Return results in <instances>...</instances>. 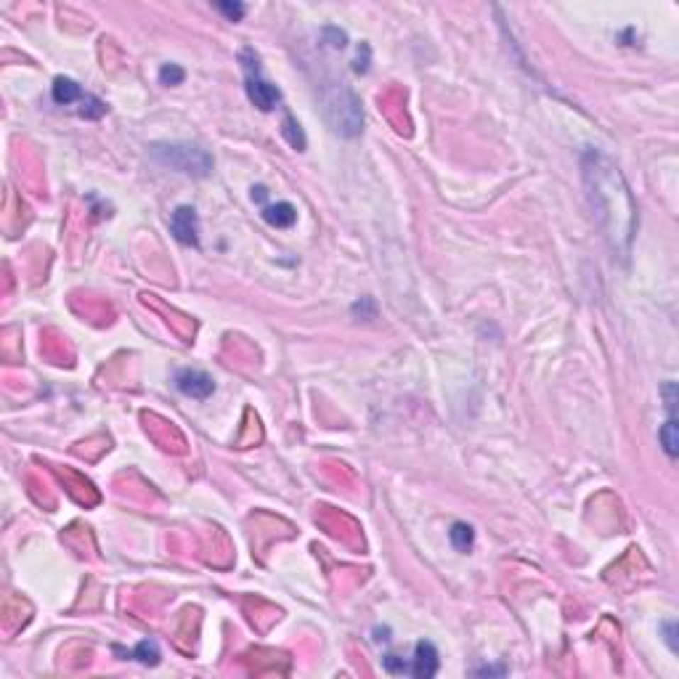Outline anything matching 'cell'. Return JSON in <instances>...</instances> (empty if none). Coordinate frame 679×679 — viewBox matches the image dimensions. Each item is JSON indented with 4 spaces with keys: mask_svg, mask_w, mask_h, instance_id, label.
Instances as JSON below:
<instances>
[{
    "mask_svg": "<svg viewBox=\"0 0 679 679\" xmlns=\"http://www.w3.org/2000/svg\"><path fill=\"white\" fill-rule=\"evenodd\" d=\"M584 178H587L589 199H592L600 223L610 236L613 247L619 250L621 244V250L626 253L631 228H634V204H631V197H629V189L621 178L619 167H613L605 157L589 152L584 157Z\"/></svg>",
    "mask_w": 679,
    "mask_h": 679,
    "instance_id": "obj_1",
    "label": "cell"
},
{
    "mask_svg": "<svg viewBox=\"0 0 679 679\" xmlns=\"http://www.w3.org/2000/svg\"><path fill=\"white\" fill-rule=\"evenodd\" d=\"M324 112L337 136L353 138V136L361 133V125H364L361 101L355 99V93L350 91L348 85H343V82H335L332 91L324 93Z\"/></svg>",
    "mask_w": 679,
    "mask_h": 679,
    "instance_id": "obj_2",
    "label": "cell"
},
{
    "mask_svg": "<svg viewBox=\"0 0 679 679\" xmlns=\"http://www.w3.org/2000/svg\"><path fill=\"white\" fill-rule=\"evenodd\" d=\"M152 157L165 167L194 178H204L213 170V157L194 143H154Z\"/></svg>",
    "mask_w": 679,
    "mask_h": 679,
    "instance_id": "obj_3",
    "label": "cell"
},
{
    "mask_svg": "<svg viewBox=\"0 0 679 679\" xmlns=\"http://www.w3.org/2000/svg\"><path fill=\"white\" fill-rule=\"evenodd\" d=\"M239 61H242L247 99H250L260 112H274L276 106H279V101H282V91H279L271 80L263 77L258 53H255L253 48H244V51L239 53Z\"/></svg>",
    "mask_w": 679,
    "mask_h": 679,
    "instance_id": "obj_4",
    "label": "cell"
},
{
    "mask_svg": "<svg viewBox=\"0 0 679 679\" xmlns=\"http://www.w3.org/2000/svg\"><path fill=\"white\" fill-rule=\"evenodd\" d=\"M170 233L186 247H199V218L197 210L189 204L175 207V213L170 215Z\"/></svg>",
    "mask_w": 679,
    "mask_h": 679,
    "instance_id": "obj_5",
    "label": "cell"
},
{
    "mask_svg": "<svg viewBox=\"0 0 679 679\" xmlns=\"http://www.w3.org/2000/svg\"><path fill=\"white\" fill-rule=\"evenodd\" d=\"M175 387L181 390L183 396L204 401L215 393V382L210 375H204L199 369H178L175 372Z\"/></svg>",
    "mask_w": 679,
    "mask_h": 679,
    "instance_id": "obj_6",
    "label": "cell"
},
{
    "mask_svg": "<svg viewBox=\"0 0 679 679\" xmlns=\"http://www.w3.org/2000/svg\"><path fill=\"white\" fill-rule=\"evenodd\" d=\"M436 671H438L436 645H433V642H416L414 663H412L409 674H414L416 679H430V677H436Z\"/></svg>",
    "mask_w": 679,
    "mask_h": 679,
    "instance_id": "obj_7",
    "label": "cell"
},
{
    "mask_svg": "<svg viewBox=\"0 0 679 679\" xmlns=\"http://www.w3.org/2000/svg\"><path fill=\"white\" fill-rule=\"evenodd\" d=\"M263 221L274 228H292L297 221V210L289 202H276L263 207Z\"/></svg>",
    "mask_w": 679,
    "mask_h": 679,
    "instance_id": "obj_8",
    "label": "cell"
},
{
    "mask_svg": "<svg viewBox=\"0 0 679 679\" xmlns=\"http://www.w3.org/2000/svg\"><path fill=\"white\" fill-rule=\"evenodd\" d=\"M51 96L56 104L70 106V104H80L85 91H82L74 80H70V77H56V80H53V88H51Z\"/></svg>",
    "mask_w": 679,
    "mask_h": 679,
    "instance_id": "obj_9",
    "label": "cell"
},
{
    "mask_svg": "<svg viewBox=\"0 0 679 679\" xmlns=\"http://www.w3.org/2000/svg\"><path fill=\"white\" fill-rule=\"evenodd\" d=\"M120 656H125V658H133V661H141V663H149V666H154V663H160V648H157V642H152V639H143V642H138L133 650H122V648H114Z\"/></svg>",
    "mask_w": 679,
    "mask_h": 679,
    "instance_id": "obj_10",
    "label": "cell"
},
{
    "mask_svg": "<svg viewBox=\"0 0 679 679\" xmlns=\"http://www.w3.org/2000/svg\"><path fill=\"white\" fill-rule=\"evenodd\" d=\"M658 441H661V446H663V451H666V456L677 459V454H679V422H677V416H669V419L661 425Z\"/></svg>",
    "mask_w": 679,
    "mask_h": 679,
    "instance_id": "obj_11",
    "label": "cell"
},
{
    "mask_svg": "<svg viewBox=\"0 0 679 679\" xmlns=\"http://www.w3.org/2000/svg\"><path fill=\"white\" fill-rule=\"evenodd\" d=\"M448 541H451V547L456 552H470L473 544H475V531L467 523H454L451 531H448Z\"/></svg>",
    "mask_w": 679,
    "mask_h": 679,
    "instance_id": "obj_12",
    "label": "cell"
},
{
    "mask_svg": "<svg viewBox=\"0 0 679 679\" xmlns=\"http://www.w3.org/2000/svg\"><path fill=\"white\" fill-rule=\"evenodd\" d=\"M282 136H284V141L289 143L292 149H297V152H303V149H305V133L300 131V122L294 120L292 114H284Z\"/></svg>",
    "mask_w": 679,
    "mask_h": 679,
    "instance_id": "obj_13",
    "label": "cell"
},
{
    "mask_svg": "<svg viewBox=\"0 0 679 679\" xmlns=\"http://www.w3.org/2000/svg\"><path fill=\"white\" fill-rule=\"evenodd\" d=\"M77 112H80V117H85V120H99L101 114H106V104H104L101 99L91 96V93H85Z\"/></svg>",
    "mask_w": 679,
    "mask_h": 679,
    "instance_id": "obj_14",
    "label": "cell"
},
{
    "mask_svg": "<svg viewBox=\"0 0 679 679\" xmlns=\"http://www.w3.org/2000/svg\"><path fill=\"white\" fill-rule=\"evenodd\" d=\"M186 80V72L178 67V64H162V70H160V82L162 85H181V82Z\"/></svg>",
    "mask_w": 679,
    "mask_h": 679,
    "instance_id": "obj_15",
    "label": "cell"
},
{
    "mask_svg": "<svg viewBox=\"0 0 679 679\" xmlns=\"http://www.w3.org/2000/svg\"><path fill=\"white\" fill-rule=\"evenodd\" d=\"M321 40H324L326 45H332V48H340V51H343L345 45H348V35H345L340 27H324V30H321Z\"/></svg>",
    "mask_w": 679,
    "mask_h": 679,
    "instance_id": "obj_16",
    "label": "cell"
},
{
    "mask_svg": "<svg viewBox=\"0 0 679 679\" xmlns=\"http://www.w3.org/2000/svg\"><path fill=\"white\" fill-rule=\"evenodd\" d=\"M215 9L221 11V13H226L228 21H239L244 13H247V6H244V3H215Z\"/></svg>",
    "mask_w": 679,
    "mask_h": 679,
    "instance_id": "obj_17",
    "label": "cell"
},
{
    "mask_svg": "<svg viewBox=\"0 0 679 679\" xmlns=\"http://www.w3.org/2000/svg\"><path fill=\"white\" fill-rule=\"evenodd\" d=\"M382 666H385L390 674H409V669H412V663H406V661L398 658V656H385V658H382Z\"/></svg>",
    "mask_w": 679,
    "mask_h": 679,
    "instance_id": "obj_18",
    "label": "cell"
},
{
    "mask_svg": "<svg viewBox=\"0 0 679 679\" xmlns=\"http://www.w3.org/2000/svg\"><path fill=\"white\" fill-rule=\"evenodd\" d=\"M369 59H372V48L364 43V45L358 48V56H355V61H353V72L366 74V72H369Z\"/></svg>",
    "mask_w": 679,
    "mask_h": 679,
    "instance_id": "obj_19",
    "label": "cell"
},
{
    "mask_svg": "<svg viewBox=\"0 0 679 679\" xmlns=\"http://www.w3.org/2000/svg\"><path fill=\"white\" fill-rule=\"evenodd\" d=\"M353 314H364L366 319H375V303H372L369 297H364V300H358V303L353 305Z\"/></svg>",
    "mask_w": 679,
    "mask_h": 679,
    "instance_id": "obj_20",
    "label": "cell"
},
{
    "mask_svg": "<svg viewBox=\"0 0 679 679\" xmlns=\"http://www.w3.org/2000/svg\"><path fill=\"white\" fill-rule=\"evenodd\" d=\"M674 631H677V624H674V621H671V624H666V634H669V637H666V642H669V648L677 653V639H674Z\"/></svg>",
    "mask_w": 679,
    "mask_h": 679,
    "instance_id": "obj_21",
    "label": "cell"
},
{
    "mask_svg": "<svg viewBox=\"0 0 679 679\" xmlns=\"http://www.w3.org/2000/svg\"><path fill=\"white\" fill-rule=\"evenodd\" d=\"M504 671H507L504 666H499V669H494V666H486V669H477L475 674H477V677H483V674H488V677H491V674H499V677H502Z\"/></svg>",
    "mask_w": 679,
    "mask_h": 679,
    "instance_id": "obj_22",
    "label": "cell"
},
{
    "mask_svg": "<svg viewBox=\"0 0 679 679\" xmlns=\"http://www.w3.org/2000/svg\"><path fill=\"white\" fill-rule=\"evenodd\" d=\"M265 194H268V192H265V186H255V189H253V199H255V202H263Z\"/></svg>",
    "mask_w": 679,
    "mask_h": 679,
    "instance_id": "obj_23",
    "label": "cell"
}]
</instances>
